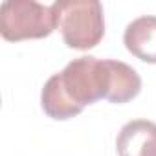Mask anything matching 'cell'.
<instances>
[{"label":"cell","mask_w":156,"mask_h":156,"mask_svg":"<svg viewBox=\"0 0 156 156\" xmlns=\"http://www.w3.org/2000/svg\"><path fill=\"white\" fill-rule=\"evenodd\" d=\"M110 68L107 59L83 55L53 73L41 92L42 110L57 121L81 114L85 107L107 99L110 92Z\"/></svg>","instance_id":"1"},{"label":"cell","mask_w":156,"mask_h":156,"mask_svg":"<svg viewBox=\"0 0 156 156\" xmlns=\"http://www.w3.org/2000/svg\"><path fill=\"white\" fill-rule=\"evenodd\" d=\"M62 41L73 50H90L105 35L103 6L98 0H57L51 4Z\"/></svg>","instance_id":"2"},{"label":"cell","mask_w":156,"mask_h":156,"mask_svg":"<svg viewBox=\"0 0 156 156\" xmlns=\"http://www.w3.org/2000/svg\"><path fill=\"white\" fill-rule=\"evenodd\" d=\"M123 42L136 59L156 64V17L141 15L129 22L123 33Z\"/></svg>","instance_id":"5"},{"label":"cell","mask_w":156,"mask_h":156,"mask_svg":"<svg viewBox=\"0 0 156 156\" xmlns=\"http://www.w3.org/2000/svg\"><path fill=\"white\" fill-rule=\"evenodd\" d=\"M118 156H156V123L132 119L125 123L116 138Z\"/></svg>","instance_id":"4"},{"label":"cell","mask_w":156,"mask_h":156,"mask_svg":"<svg viewBox=\"0 0 156 156\" xmlns=\"http://www.w3.org/2000/svg\"><path fill=\"white\" fill-rule=\"evenodd\" d=\"M57 28L51 6L35 0H8L0 6V33L6 41L44 39Z\"/></svg>","instance_id":"3"},{"label":"cell","mask_w":156,"mask_h":156,"mask_svg":"<svg viewBox=\"0 0 156 156\" xmlns=\"http://www.w3.org/2000/svg\"><path fill=\"white\" fill-rule=\"evenodd\" d=\"M108 61V68H110V92H108V101L121 105V103H129L130 99H134L140 92H141V77L140 73L129 66L123 61H116V59H107Z\"/></svg>","instance_id":"6"}]
</instances>
